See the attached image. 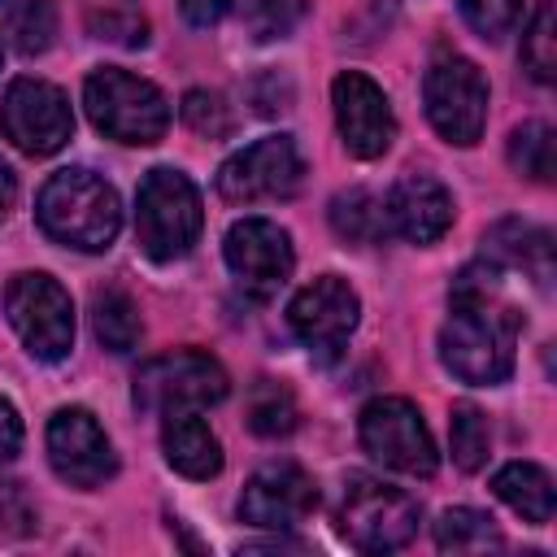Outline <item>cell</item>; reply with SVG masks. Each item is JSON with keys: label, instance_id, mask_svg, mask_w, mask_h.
<instances>
[{"label": "cell", "instance_id": "1", "mask_svg": "<svg viewBox=\"0 0 557 557\" xmlns=\"http://www.w3.org/2000/svg\"><path fill=\"white\" fill-rule=\"evenodd\" d=\"M496 274L466 270L453 283V313L440 331V361L461 383H505L513 370V344H518V313L496 296Z\"/></svg>", "mask_w": 557, "mask_h": 557}, {"label": "cell", "instance_id": "2", "mask_svg": "<svg viewBox=\"0 0 557 557\" xmlns=\"http://www.w3.org/2000/svg\"><path fill=\"white\" fill-rule=\"evenodd\" d=\"M35 218L48 239L78 248V252H100L117 239L122 226V205L113 183H104L96 170H57L35 200Z\"/></svg>", "mask_w": 557, "mask_h": 557}, {"label": "cell", "instance_id": "3", "mask_svg": "<svg viewBox=\"0 0 557 557\" xmlns=\"http://www.w3.org/2000/svg\"><path fill=\"white\" fill-rule=\"evenodd\" d=\"M200 222V191L187 174H178L174 165H157L144 174L135 196V235L152 261H174L191 252Z\"/></svg>", "mask_w": 557, "mask_h": 557}, {"label": "cell", "instance_id": "4", "mask_svg": "<svg viewBox=\"0 0 557 557\" xmlns=\"http://www.w3.org/2000/svg\"><path fill=\"white\" fill-rule=\"evenodd\" d=\"M83 104L87 117L96 122V131H104L117 144H157L170 126V104L161 96L157 83L126 74V70H96L83 87Z\"/></svg>", "mask_w": 557, "mask_h": 557}, {"label": "cell", "instance_id": "5", "mask_svg": "<svg viewBox=\"0 0 557 557\" xmlns=\"http://www.w3.org/2000/svg\"><path fill=\"white\" fill-rule=\"evenodd\" d=\"M418 500L383 479L352 474L339 500V531L361 553H392L418 535Z\"/></svg>", "mask_w": 557, "mask_h": 557}, {"label": "cell", "instance_id": "6", "mask_svg": "<svg viewBox=\"0 0 557 557\" xmlns=\"http://www.w3.org/2000/svg\"><path fill=\"white\" fill-rule=\"evenodd\" d=\"M231 379L222 361H213L200 348H174L139 366L135 374V405L148 413H174V409H205L226 400Z\"/></svg>", "mask_w": 557, "mask_h": 557}, {"label": "cell", "instance_id": "7", "mask_svg": "<svg viewBox=\"0 0 557 557\" xmlns=\"http://www.w3.org/2000/svg\"><path fill=\"white\" fill-rule=\"evenodd\" d=\"M4 313L39 361H61L74 348V305L52 274H13L4 287Z\"/></svg>", "mask_w": 557, "mask_h": 557}, {"label": "cell", "instance_id": "8", "mask_svg": "<svg viewBox=\"0 0 557 557\" xmlns=\"http://www.w3.org/2000/svg\"><path fill=\"white\" fill-rule=\"evenodd\" d=\"M422 100H426L431 126L448 144H461V148L479 144V135L487 126V83H483V74H479L474 61H466V57H440L426 70Z\"/></svg>", "mask_w": 557, "mask_h": 557}, {"label": "cell", "instance_id": "9", "mask_svg": "<svg viewBox=\"0 0 557 557\" xmlns=\"http://www.w3.org/2000/svg\"><path fill=\"white\" fill-rule=\"evenodd\" d=\"M300 183H305V157L292 135H265L218 170V191L231 205L287 200L300 191Z\"/></svg>", "mask_w": 557, "mask_h": 557}, {"label": "cell", "instance_id": "10", "mask_svg": "<svg viewBox=\"0 0 557 557\" xmlns=\"http://www.w3.org/2000/svg\"><path fill=\"white\" fill-rule=\"evenodd\" d=\"M361 444L387 470H400L413 479L435 474V440L418 405H409L405 396H379L361 409Z\"/></svg>", "mask_w": 557, "mask_h": 557}, {"label": "cell", "instance_id": "11", "mask_svg": "<svg viewBox=\"0 0 557 557\" xmlns=\"http://www.w3.org/2000/svg\"><path fill=\"white\" fill-rule=\"evenodd\" d=\"M357 318H361V300L335 274H322L309 287H300L296 300H292V309H287V322H292L296 339L309 348V357L318 366L339 361L348 335L357 331Z\"/></svg>", "mask_w": 557, "mask_h": 557}, {"label": "cell", "instance_id": "12", "mask_svg": "<svg viewBox=\"0 0 557 557\" xmlns=\"http://www.w3.org/2000/svg\"><path fill=\"white\" fill-rule=\"evenodd\" d=\"M0 122L13 148H22L26 157H52L74 135V113H70L65 91L44 78H17L4 91Z\"/></svg>", "mask_w": 557, "mask_h": 557}, {"label": "cell", "instance_id": "13", "mask_svg": "<svg viewBox=\"0 0 557 557\" xmlns=\"http://www.w3.org/2000/svg\"><path fill=\"white\" fill-rule=\"evenodd\" d=\"M331 104H335L339 139L357 161H374L392 148L396 117H392V104H387V96L374 78H366L357 70H344L331 83Z\"/></svg>", "mask_w": 557, "mask_h": 557}, {"label": "cell", "instance_id": "14", "mask_svg": "<svg viewBox=\"0 0 557 557\" xmlns=\"http://www.w3.org/2000/svg\"><path fill=\"white\" fill-rule=\"evenodd\" d=\"M226 265L239 278L244 292L265 300V296H274L287 283V274L296 265L292 239L270 218H244V222H235L226 231Z\"/></svg>", "mask_w": 557, "mask_h": 557}, {"label": "cell", "instance_id": "15", "mask_svg": "<svg viewBox=\"0 0 557 557\" xmlns=\"http://www.w3.org/2000/svg\"><path fill=\"white\" fill-rule=\"evenodd\" d=\"M313 509H318V483L292 461L261 466L244 483V496H239V518L261 531H292Z\"/></svg>", "mask_w": 557, "mask_h": 557}, {"label": "cell", "instance_id": "16", "mask_svg": "<svg viewBox=\"0 0 557 557\" xmlns=\"http://www.w3.org/2000/svg\"><path fill=\"white\" fill-rule=\"evenodd\" d=\"M48 461L74 487H100L117 470L113 444L87 409H57L52 413V422H48Z\"/></svg>", "mask_w": 557, "mask_h": 557}, {"label": "cell", "instance_id": "17", "mask_svg": "<svg viewBox=\"0 0 557 557\" xmlns=\"http://www.w3.org/2000/svg\"><path fill=\"white\" fill-rule=\"evenodd\" d=\"M387 231L409 244H435L453 226V196L426 174H409L387 191Z\"/></svg>", "mask_w": 557, "mask_h": 557}, {"label": "cell", "instance_id": "18", "mask_svg": "<svg viewBox=\"0 0 557 557\" xmlns=\"http://www.w3.org/2000/svg\"><path fill=\"white\" fill-rule=\"evenodd\" d=\"M161 448H165V461L187 479H213L222 470V444H218V435L209 431V422L196 409L165 413Z\"/></svg>", "mask_w": 557, "mask_h": 557}, {"label": "cell", "instance_id": "19", "mask_svg": "<svg viewBox=\"0 0 557 557\" xmlns=\"http://www.w3.org/2000/svg\"><path fill=\"white\" fill-rule=\"evenodd\" d=\"M483 252L496 261V265H518L527 274H535V283H548L553 278V244L540 226H527L518 218L509 222H496L487 235H483Z\"/></svg>", "mask_w": 557, "mask_h": 557}, {"label": "cell", "instance_id": "20", "mask_svg": "<svg viewBox=\"0 0 557 557\" xmlns=\"http://www.w3.org/2000/svg\"><path fill=\"white\" fill-rule=\"evenodd\" d=\"M492 487H496V496H500L513 513H522L527 522L544 527V522L553 518V479H548L540 466H531V461H509V466L496 470Z\"/></svg>", "mask_w": 557, "mask_h": 557}, {"label": "cell", "instance_id": "21", "mask_svg": "<svg viewBox=\"0 0 557 557\" xmlns=\"http://www.w3.org/2000/svg\"><path fill=\"white\" fill-rule=\"evenodd\" d=\"M331 226L348 244H379L387 235V205L366 187H348L331 200Z\"/></svg>", "mask_w": 557, "mask_h": 557}, {"label": "cell", "instance_id": "22", "mask_svg": "<svg viewBox=\"0 0 557 557\" xmlns=\"http://www.w3.org/2000/svg\"><path fill=\"white\" fill-rule=\"evenodd\" d=\"M91 326H96V339L109 352H131L139 344V335H144L139 305L122 287H100L91 296Z\"/></svg>", "mask_w": 557, "mask_h": 557}, {"label": "cell", "instance_id": "23", "mask_svg": "<svg viewBox=\"0 0 557 557\" xmlns=\"http://www.w3.org/2000/svg\"><path fill=\"white\" fill-rule=\"evenodd\" d=\"M435 544L444 553H496V548H505L496 522L479 509H444L435 522Z\"/></svg>", "mask_w": 557, "mask_h": 557}, {"label": "cell", "instance_id": "24", "mask_svg": "<svg viewBox=\"0 0 557 557\" xmlns=\"http://www.w3.org/2000/svg\"><path fill=\"white\" fill-rule=\"evenodd\" d=\"M248 426L265 440H278L296 426V400L283 383L274 379H257L252 392H248Z\"/></svg>", "mask_w": 557, "mask_h": 557}, {"label": "cell", "instance_id": "25", "mask_svg": "<svg viewBox=\"0 0 557 557\" xmlns=\"http://www.w3.org/2000/svg\"><path fill=\"white\" fill-rule=\"evenodd\" d=\"M4 26H9L13 48L26 52V57H35V52H44V48L52 44V35H57V9H52V0H17V4L9 9Z\"/></svg>", "mask_w": 557, "mask_h": 557}, {"label": "cell", "instance_id": "26", "mask_svg": "<svg viewBox=\"0 0 557 557\" xmlns=\"http://www.w3.org/2000/svg\"><path fill=\"white\" fill-rule=\"evenodd\" d=\"M509 165L535 183L553 178V131L544 122H527L509 135Z\"/></svg>", "mask_w": 557, "mask_h": 557}, {"label": "cell", "instance_id": "27", "mask_svg": "<svg viewBox=\"0 0 557 557\" xmlns=\"http://www.w3.org/2000/svg\"><path fill=\"white\" fill-rule=\"evenodd\" d=\"M487 448H492V431H487V418L483 409L474 405H457L453 409V461L474 474L487 466Z\"/></svg>", "mask_w": 557, "mask_h": 557}, {"label": "cell", "instance_id": "28", "mask_svg": "<svg viewBox=\"0 0 557 557\" xmlns=\"http://www.w3.org/2000/svg\"><path fill=\"white\" fill-rule=\"evenodd\" d=\"M91 35L122 44V48H144L148 44V22L131 0H109L104 9L91 13Z\"/></svg>", "mask_w": 557, "mask_h": 557}, {"label": "cell", "instance_id": "29", "mask_svg": "<svg viewBox=\"0 0 557 557\" xmlns=\"http://www.w3.org/2000/svg\"><path fill=\"white\" fill-rule=\"evenodd\" d=\"M522 61H527L535 83H553V74H557V35H553V4L548 0L540 4L535 22L522 39Z\"/></svg>", "mask_w": 557, "mask_h": 557}, {"label": "cell", "instance_id": "30", "mask_svg": "<svg viewBox=\"0 0 557 557\" xmlns=\"http://www.w3.org/2000/svg\"><path fill=\"white\" fill-rule=\"evenodd\" d=\"M183 122H187L196 135H209V139H218V135L231 131V113H226L222 96H218V91H200V87L183 96Z\"/></svg>", "mask_w": 557, "mask_h": 557}, {"label": "cell", "instance_id": "31", "mask_svg": "<svg viewBox=\"0 0 557 557\" xmlns=\"http://www.w3.org/2000/svg\"><path fill=\"white\" fill-rule=\"evenodd\" d=\"M522 13V0H461V17L483 35V39H500Z\"/></svg>", "mask_w": 557, "mask_h": 557}, {"label": "cell", "instance_id": "32", "mask_svg": "<svg viewBox=\"0 0 557 557\" xmlns=\"http://www.w3.org/2000/svg\"><path fill=\"white\" fill-rule=\"evenodd\" d=\"M300 13H305V0H252V9H248L252 30H257L261 39L287 35V30L300 22Z\"/></svg>", "mask_w": 557, "mask_h": 557}, {"label": "cell", "instance_id": "33", "mask_svg": "<svg viewBox=\"0 0 557 557\" xmlns=\"http://www.w3.org/2000/svg\"><path fill=\"white\" fill-rule=\"evenodd\" d=\"M17 448H22V418H17V409L0 396V461H9Z\"/></svg>", "mask_w": 557, "mask_h": 557}, {"label": "cell", "instance_id": "34", "mask_svg": "<svg viewBox=\"0 0 557 557\" xmlns=\"http://www.w3.org/2000/svg\"><path fill=\"white\" fill-rule=\"evenodd\" d=\"M178 4H183V17L191 26H213V22H222L231 13L235 0H178Z\"/></svg>", "mask_w": 557, "mask_h": 557}, {"label": "cell", "instance_id": "35", "mask_svg": "<svg viewBox=\"0 0 557 557\" xmlns=\"http://www.w3.org/2000/svg\"><path fill=\"white\" fill-rule=\"evenodd\" d=\"M13 200H17V178H13V170H9L4 161H0V222L9 218Z\"/></svg>", "mask_w": 557, "mask_h": 557}]
</instances>
